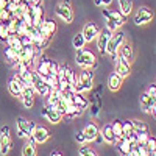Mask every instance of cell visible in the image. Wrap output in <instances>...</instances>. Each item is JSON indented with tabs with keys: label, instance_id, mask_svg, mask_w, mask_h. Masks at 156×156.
<instances>
[{
	"label": "cell",
	"instance_id": "cell-47",
	"mask_svg": "<svg viewBox=\"0 0 156 156\" xmlns=\"http://www.w3.org/2000/svg\"><path fill=\"white\" fill-rule=\"evenodd\" d=\"M94 142H97V144H101V142H103V137H101V134H100V131H98V134H97V137L94 139Z\"/></svg>",
	"mask_w": 156,
	"mask_h": 156
},
{
	"label": "cell",
	"instance_id": "cell-11",
	"mask_svg": "<svg viewBox=\"0 0 156 156\" xmlns=\"http://www.w3.org/2000/svg\"><path fill=\"white\" fill-rule=\"evenodd\" d=\"M34 95H36V92H34V89H33V86H27V84H23V89H22V95H20V101H22V105L27 108V109H30V108H33V105H34Z\"/></svg>",
	"mask_w": 156,
	"mask_h": 156
},
{
	"label": "cell",
	"instance_id": "cell-44",
	"mask_svg": "<svg viewBox=\"0 0 156 156\" xmlns=\"http://www.w3.org/2000/svg\"><path fill=\"white\" fill-rule=\"evenodd\" d=\"M75 140H76L80 145H84V144H86V137H84L83 131H78V133L75 134Z\"/></svg>",
	"mask_w": 156,
	"mask_h": 156
},
{
	"label": "cell",
	"instance_id": "cell-49",
	"mask_svg": "<svg viewBox=\"0 0 156 156\" xmlns=\"http://www.w3.org/2000/svg\"><path fill=\"white\" fill-rule=\"evenodd\" d=\"M50 156H62V153H61V151H58V150H53V151L50 153Z\"/></svg>",
	"mask_w": 156,
	"mask_h": 156
},
{
	"label": "cell",
	"instance_id": "cell-17",
	"mask_svg": "<svg viewBox=\"0 0 156 156\" xmlns=\"http://www.w3.org/2000/svg\"><path fill=\"white\" fill-rule=\"evenodd\" d=\"M98 33H100V27H98L95 22H87L84 27H83V31H81V34L86 39V42L95 41V37H97Z\"/></svg>",
	"mask_w": 156,
	"mask_h": 156
},
{
	"label": "cell",
	"instance_id": "cell-16",
	"mask_svg": "<svg viewBox=\"0 0 156 156\" xmlns=\"http://www.w3.org/2000/svg\"><path fill=\"white\" fill-rule=\"evenodd\" d=\"M111 31L109 30H100V33L97 34L95 37V41H97V50H98V53L100 55H106V45H108V41H109V37H111Z\"/></svg>",
	"mask_w": 156,
	"mask_h": 156
},
{
	"label": "cell",
	"instance_id": "cell-22",
	"mask_svg": "<svg viewBox=\"0 0 156 156\" xmlns=\"http://www.w3.org/2000/svg\"><path fill=\"white\" fill-rule=\"evenodd\" d=\"M58 76L61 78V80L67 81L69 84H73L75 78H76V73L67 66V64H61V66H59V72H58Z\"/></svg>",
	"mask_w": 156,
	"mask_h": 156
},
{
	"label": "cell",
	"instance_id": "cell-26",
	"mask_svg": "<svg viewBox=\"0 0 156 156\" xmlns=\"http://www.w3.org/2000/svg\"><path fill=\"white\" fill-rule=\"evenodd\" d=\"M69 100L72 101V105H75L76 108H80L83 111L89 106V98H86L84 94H81V92H73Z\"/></svg>",
	"mask_w": 156,
	"mask_h": 156
},
{
	"label": "cell",
	"instance_id": "cell-38",
	"mask_svg": "<svg viewBox=\"0 0 156 156\" xmlns=\"http://www.w3.org/2000/svg\"><path fill=\"white\" fill-rule=\"evenodd\" d=\"M111 128H112V133L115 134L117 139H120L123 136V128H122V120H114L111 123Z\"/></svg>",
	"mask_w": 156,
	"mask_h": 156
},
{
	"label": "cell",
	"instance_id": "cell-10",
	"mask_svg": "<svg viewBox=\"0 0 156 156\" xmlns=\"http://www.w3.org/2000/svg\"><path fill=\"white\" fill-rule=\"evenodd\" d=\"M78 81H80L81 87H83V92H90L92 90V83H94V72L92 69H83L78 75Z\"/></svg>",
	"mask_w": 156,
	"mask_h": 156
},
{
	"label": "cell",
	"instance_id": "cell-18",
	"mask_svg": "<svg viewBox=\"0 0 156 156\" xmlns=\"http://www.w3.org/2000/svg\"><path fill=\"white\" fill-rule=\"evenodd\" d=\"M41 114L45 117L50 123H53V125H56V123H59V122L62 120V115H61L53 106H48V105H45V106L41 109Z\"/></svg>",
	"mask_w": 156,
	"mask_h": 156
},
{
	"label": "cell",
	"instance_id": "cell-36",
	"mask_svg": "<svg viewBox=\"0 0 156 156\" xmlns=\"http://www.w3.org/2000/svg\"><path fill=\"white\" fill-rule=\"evenodd\" d=\"M8 23H9V20H0V41H2V42H6V39L9 36V33H8Z\"/></svg>",
	"mask_w": 156,
	"mask_h": 156
},
{
	"label": "cell",
	"instance_id": "cell-24",
	"mask_svg": "<svg viewBox=\"0 0 156 156\" xmlns=\"http://www.w3.org/2000/svg\"><path fill=\"white\" fill-rule=\"evenodd\" d=\"M117 56H120V58L126 59L128 62H133V61H134V50H133L131 44L123 42V44L119 47V51H117Z\"/></svg>",
	"mask_w": 156,
	"mask_h": 156
},
{
	"label": "cell",
	"instance_id": "cell-14",
	"mask_svg": "<svg viewBox=\"0 0 156 156\" xmlns=\"http://www.w3.org/2000/svg\"><path fill=\"white\" fill-rule=\"evenodd\" d=\"M30 137L36 142V144H45V142L48 140V137H50V131L42 125H36L34 129L31 131Z\"/></svg>",
	"mask_w": 156,
	"mask_h": 156
},
{
	"label": "cell",
	"instance_id": "cell-25",
	"mask_svg": "<svg viewBox=\"0 0 156 156\" xmlns=\"http://www.w3.org/2000/svg\"><path fill=\"white\" fill-rule=\"evenodd\" d=\"M50 58H47V56H41V59H39V62H37V66H36V73L39 75V76H47V75H50Z\"/></svg>",
	"mask_w": 156,
	"mask_h": 156
},
{
	"label": "cell",
	"instance_id": "cell-34",
	"mask_svg": "<svg viewBox=\"0 0 156 156\" xmlns=\"http://www.w3.org/2000/svg\"><path fill=\"white\" fill-rule=\"evenodd\" d=\"M117 142H119V151H120V154H128V151L131 150V147H133L131 142H129L126 137H120Z\"/></svg>",
	"mask_w": 156,
	"mask_h": 156
},
{
	"label": "cell",
	"instance_id": "cell-1",
	"mask_svg": "<svg viewBox=\"0 0 156 156\" xmlns=\"http://www.w3.org/2000/svg\"><path fill=\"white\" fill-rule=\"evenodd\" d=\"M103 17H105V23H106V30H109L111 33L117 31L120 27H123V23L126 20V17L117 9H106L103 8Z\"/></svg>",
	"mask_w": 156,
	"mask_h": 156
},
{
	"label": "cell",
	"instance_id": "cell-35",
	"mask_svg": "<svg viewBox=\"0 0 156 156\" xmlns=\"http://www.w3.org/2000/svg\"><path fill=\"white\" fill-rule=\"evenodd\" d=\"M72 45L75 47V50L84 48V45H86V39H84V36H83L81 33L75 34V36H73V39H72Z\"/></svg>",
	"mask_w": 156,
	"mask_h": 156
},
{
	"label": "cell",
	"instance_id": "cell-15",
	"mask_svg": "<svg viewBox=\"0 0 156 156\" xmlns=\"http://www.w3.org/2000/svg\"><path fill=\"white\" fill-rule=\"evenodd\" d=\"M101 87H98L95 92L92 94L89 100V106H90V115L92 117H97L100 114V109H101Z\"/></svg>",
	"mask_w": 156,
	"mask_h": 156
},
{
	"label": "cell",
	"instance_id": "cell-12",
	"mask_svg": "<svg viewBox=\"0 0 156 156\" xmlns=\"http://www.w3.org/2000/svg\"><path fill=\"white\" fill-rule=\"evenodd\" d=\"M139 101H140V108L144 109V112H147L150 115L154 114V109H156V97H151L147 92H142Z\"/></svg>",
	"mask_w": 156,
	"mask_h": 156
},
{
	"label": "cell",
	"instance_id": "cell-20",
	"mask_svg": "<svg viewBox=\"0 0 156 156\" xmlns=\"http://www.w3.org/2000/svg\"><path fill=\"white\" fill-rule=\"evenodd\" d=\"M17 58L19 61H27L28 64L34 62V58H36V50L33 45H28V47H22L20 50H17Z\"/></svg>",
	"mask_w": 156,
	"mask_h": 156
},
{
	"label": "cell",
	"instance_id": "cell-28",
	"mask_svg": "<svg viewBox=\"0 0 156 156\" xmlns=\"http://www.w3.org/2000/svg\"><path fill=\"white\" fill-rule=\"evenodd\" d=\"M83 134H84V137H86V142H94V139L97 137V134H98V126L95 125V123H87L83 129Z\"/></svg>",
	"mask_w": 156,
	"mask_h": 156
},
{
	"label": "cell",
	"instance_id": "cell-4",
	"mask_svg": "<svg viewBox=\"0 0 156 156\" xmlns=\"http://www.w3.org/2000/svg\"><path fill=\"white\" fill-rule=\"evenodd\" d=\"M56 16L66 23H72L73 22V9H72V3L70 0H61V2L56 5Z\"/></svg>",
	"mask_w": 156,
	"mask_h": 156
},
{
	"label": "cell",
	"instance_id": "cell-27",
	"mask_svg": "<svg viewBox=\"0 0 156 156\" xmlns=\"http://www.w3.org/2000/svg\"><path fill=\"white\" fill-rule=\"evenodd\" d=\"M122 83H123L122 76H119L115 72L109 73V76H108V89L111 90V92H117V90L122 87Z\"/></svg>",
	"mask_w": 156,
	"mask_h": 156
},
{
	"label": "cell",
	"instance_id": "cell-48",
	"mask_svg": "<svg viewBox=\"0 0 156 156\" xmlns=\"http://www.w3.org/2000/svg\"><path fill=\"white\" fill-rule=\"evenodd\" d=\"M6 3H8V0H0V9H5Z\"/></svg>",
	"mask_w": 156,
	"mask_h": 156
},
{
	"label": "cell",
	"instance_id": "cell-43",
	"mask_svg": "<svg viewBox=\"0 0 156 156\" xmlns=\"http://www.w3.org/2000/svg\"><path fill=\"white\" fill-rule=\"evenodd\" d=\"M114 0H94L95 6H100V8H108Z\"/></svg>",
	"mask_w": 156,
	"mask_h": 156
},
{
	"label": "cell",
	"instance_id": "cell-41",
	"mask_svg": "<svg viewBox=\"0 0 156 156\" xmlns=\"http://www.w3.org/2000/svg\"><path fill=\"white\" fill-rule=\"evenodd\" d=\"M78 156H97V153L89 147H81L80 151H78Z\"/></svg>",
	"mask_w": 156,
	"mask_h": 156
},
{
	"label": "cell",
	"instance_id": "cell-21",
	"mask_svg": "<svg viewBox=\"0 0 156 156\" xmlns=\"http://www.w3.org/2000/svg\"><path fill=\"white\" fill-rule=\"evenodd\" d=\"M22 89H23L22 80H20L17 75H14V76H12L11 80H9V83H8V90H9V94H11L12 97H16V98H20Z\"/></svg>",
	"mask_w": 156,
	"mask_h": 156
},
{
	"label": "cell",
	"instance_id": "cell-39",
	"mask_svg": "<svg viewBox=\"0 0 156 156\" xmlns=\"http://www.w3.org/2000/svg\"><path fill=\"white\" fill-rule=\"evenodd\" d=\"M133 122V128L134 133H140V131H148V125L142 120H131Z\"/></svg>",
	"mask_w": 156,
	"mask_h": 156
},
{
	"label": "cell",
	"instance_id": "cell-29",
	"mask_svg": "<svg viewBox=\"0 0 156 156\" xmlns=\"http://www.w3.org/2000/svg\"><path fill=\"white\" fill-rule=\"evenodd\" d=\"M37 154V150H36V142L28 137V140L23 144L22 147V156H36Z\"/></svg>",
	"mask_w": 156,
	"mask_h": 156
},
{
	"label": "cell",
	"instance_id": "cell-40",
	"mask_svg": "<svg viewBox=\"0 0 156 156\" xmlns=\"http://www.w3.org/2000/svg\"><path fill=\"white\" fill-rule=\"evenodd\" d=\"M150 134L148 131H140V133H136V139H137V144H142V145H145V142L148 140Z\"/></svg>",
	"mask_w": 156,
	"mask_h": 156
},
{
	"label": "cell",
	"instance_id": "cell-6",
	"mask_svg": "<svg viewBox=\"0 0 156 156\" xmlns=\"http://www.w3.org/2000/svg\"><path fill=\"white\" fill-rule=\"evenodd\" d=\"M36 123L31 122V120H27L25 117H17L16 120V128H17V136L19 137H30L31 136V131L34 129Z\"/></svg>",
	"mask_w": 156,
	"mask_h": 156
},
{
	"label": "cell",
	"instance_id": "cell-3",
	"mask_svg": "<svg viewBox=\"0 0 156 156\" xmlns=\"http://www.w3.org/2000/svg\"><path fill=\"white\" fill-rule=\"evenodd\" d=\"M125 42V33L122 31H114L108 41V45H106V55L111 56V59H117V51H119V47Z\"/></svg>",
	"mask_w": 156,
	"mask_h": 156
},
{
	"label": "cell",
	"instance_id": "cell-31",
	"mask_svg": "<svg viewBox=\"0 0 156 156\" xmlns=\"http://www.w3.org/2000/svg\"><path fill=\"white\" fill-rule=\"evenodd\" d=\"M119 2V8H120V12L128 17L129 14H131V11H133V0H117Z\"/></svg>",
	"mask_w": 156,
	"mask_h": 156
},
{
	"label": "cell",
	"instance_id": "cell-7",
	"mask_svg": "<svg viewBox=\"0 0 156 156\" xmlns=\"http://www.w3.org/2000/svg\"><path fill=\"white\" fill-rule=\"evenodd\" d=\"M12 147V139L9 134V126L5 125L0 128V154L6 156Z\"/></svg>",
	"mask_w": 156,
	"mask_h": 156
},
{
	"label": "cell",
	"instance_id": "cell-45",
	"mask_svg": "<svg viewBox=\"0 0 156 156\" xmlns=\"http://www.w3.org/2000/svg\"><path fill=\"white\" fill-rule=\"evenodd\" d=\"M145 92H147L148 95H151V97H156V84H154V83H151V84L147 87Z\"/></svg>",
	"mask_w": 156,
	"mask_h": 156
},
{
	"label": "cell",
	"instance_id": "cell-46",
	"mask_svg": "<svg viewBox=\"0 0 156 156\" xmlns=\"http://www.w3.org/2000/svg\"><path fill=\"white\" fill-rule=\"evenodd\" d=\"M28 5H41L42 3V0H25Z\"/></svg>",
	"mask_w": 156,
	"mask_h": 156
},
{
	"label": "cell",
	"instance_id": "cell-32",
	"mask_svg": "<svg viewBox=\"0 0 156 156\" xmlns=\"http://www.w3.org/2000/svg\"><path fill=\"white\" fill-rule=\"evenodd\" d=\"M61 98H62V95H61L59 90H58V89H51L50 94L47 95V105H48V106H55Z\"/></svg>",
	"mask_w": 156,
	"mask_h": 156
},
{
	"label": "cell",
	"instance_id": "cell-13",
	"mask_svg": "<svg viewBox=\"0 0 156 156\" xmlns=\"http://www.w3.org/2000/svg\"><path fill=\"white\" fill-rule=\"evenodd\" d=\"M36 72V70H34ZM33 89H34V92L37 94V95H41V97H47L48 94H50V87H48V84L44 81V78L42 76H39L37 73H34V80H33Z\"/></svg>",
	"mask_w": 156,
	"mask_h": 156
},
{
	"label": "cell",
	"instance_id": "cell-42",
	"mask_svg": "<svg viewBox=\"0 0 156 156\" xmlns=\"http://www.w3.org/2000/svg\"><path fill=\"white\" fill-rule=\"evenodd\" d=\"M58 72H59V64L51 59L50 61V75H58Z\"/></svg>",
	"mask_w": 156,
	"mask_h": 156
},
{
	"label": "cell",
	"instance_id": "cell-30",
	"mask_svg": "<svg viewBox=\"0 0 156 156\" xmlns=\"http://www.w3.org/2000/svg\"><path fill=\"white\" fill-rule=\"evenodd\" d=\"M3 55H5V58H6V61L11 64L12 67H16V64L19 62V58H17V51L14 50V48H11V47H5V50H3Z\"/></svg>",
	"mask_w": 156,
	"mask_h": 156
},
{
	"label": "cell",
	"instance_id": "cell-33",
	"mask_svg": "<svg viewBox=\"0 0 156 156\" xmlns=\"http://www.w3.org/2000/svg\"><path fill=\"white\" fill-rule=\"evenodd\" d=\"M5 44H6L8 47H11V48H14L16 51L22 48V42H20V37H19L17 34H9Z\"/></svg>",
	"mask_w": 156,
	"mask_h": 156
},
{
	"label": "cell",
	"instance_id": "cell-19",
	"mask_svg": "<svg viewBox=\"0 0 156 156\" xmlns=\"http://www.w3.org/2000/svg\"><path fill=\"white\" fill-rule=\"evenodd\" d=\"M115 73L122 76V78H126L129 73H131V62H128L126 59L117 56L115 59Z\"/></svg>",
	"mask_w": 156,
	"mask_h": 156
},
{
	"label": "cell",
	"instance_id": "cell-9",
	"mask_svg": "<svg viewBox=\"0 0 156 156\" xmlns=\"http://www.w3.org/2000/svg\"><path fill=\"white\" fill-rule=\"evenodd\" d=\"M41 33L42 37H47V39H51L53 34L56 33V23L53 19H42V22L36 27Z\"/></svg>",
	"mask_w": 156,
	"mask_h": 156
},
{
	"label": "cell",
	"instance_id": "cell-8",
	"mask_svg": "<svg viewBox=\"0 0 156 156\" xmlns=\"http://www.w3.org/2000/svg\"><path fill=\"white\" fill-rule=\"evenodd\" d=\"M154 17V12L153 9H150L148 6H140L137 11H136V14L133 17V22L136 25H145L148 22H151Z\"/></svg>",
	"mask_w": 156,
	"mask_h": 156
},
{
	"label": "cell",
	"instance_id": "cell-2",
	"mask_svg": "<svg viewBox=\"0 0 156 156\" xmlns=\"http://www.w3.org/2000/svg\"><path fill=\"white\" fill-rule=\"evenodd\" d=\"M75 61H76V64H78V66H80L81 69H94V67L97 66L95 55H94L90 50H86V48L76 50V53H75Z\"/></svg>",
	"mask_w": 156,
	"mask_h": 156
},
{
	"label": "cell",
	"instance_id": "cell-37",
	"mask_svg": "<svg viewBox=\"0 0 156 156\" xmlns=\"http://www.w3.org/2000/svg\"><path fill=\"white\" fill-rule=\"evenodd\" d=\"M122 128H123V136L122 137H129L134 133V128H133V122L131 120H122Z\"/></svg>",
	"mask_w": 156,
	"mask_h": 156
},
{
	"label": "cell",
	"instance_id": "cell-23",
	"mask_svg": "<svg viewBox=\"0 0 156 156\" xmlns=\"http://www.w3.org/2000/svg\"><path fill=\"white\" fill-rule=\"evenodd\" d=\"M100 134H101V137H103V142H106V144H111V145L117 144V140H119V139L115 137V134L112 133L111 123L103 125V126H101V129H100Z\"/></svg>",
	"mask_w": 156,
	"mask_h": 156
},
{
	"label": "cell",
	"instance_id": "cell-5",
	"mask_svg": "<svg viewBox=\"0 0 156 156\" xmlns=\"http://www.w3.org/2000/svg\"><path fill=\"white\" fill-rule=\"evenodd\" d=\"M42 16H44V9H42V3L41 5H30L27 14H25V20H27L30 25H34L37 27L39 23L42 22Z\"/></svg>",
	"mask_w": 156,
	"mask_h": 156
}]
</instances>
